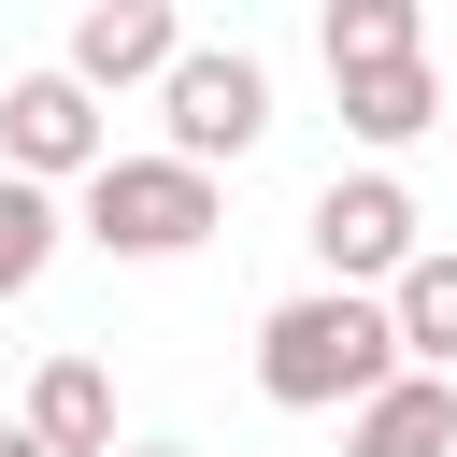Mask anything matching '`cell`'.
I'll list each match as a JSON object with an SVG mask.
<instances>
[{"instance_id":"obj_1","label":"cell","mask_w":457,"mask_h":457,"mask_svg":"<svg viewBox=\"0 0 457 457\" xmlns=\"http://www.w3.org/2000/svg\"><path fill=\"white\" fill-rule=\"evenodd\" d=\"M414 357H400V314L371 300V286H300V300H271L257 314V400L271 414H357L371 386H400Z\"/></svg>"},{"instance_id":"obj_13","label":"cell","mask_w":457,"mask_h":457,"mask_svg":"<svg viewBox=\"0 0 457 457\" xmlns=\"http://www.w3.org/2000/svg\"><path fill=\"white\" fill-rule=\"evenodd\" d=\"M0 457H43V428H29V414H0Z\"/></svg>"},{"instance_id":"obj_4","label":"cell","mask_w":457,"mask_h":457,"mask_svg":"<svg viewBox=\"0 0 457 457\" xmlns=\"http://www.w3.org/2000/svg\"><path fill=\"white\" fill-rule=\"evenodd\" d=\"M157 129H171V157L228 171V157H257V143H271V71H257L243 43H186V57H171V86H157Z\"/></svg>"},{"instance_id":"obj_8","label":"cell","mask_w":457,"mask_h":457,"mask_svg":"<svg viewBox=\"0 0 457 457\" xmlns=\"http://www.w3.org/2000/svg\"><path fill=\"white\" fill-rule=\"evenodd\" d=\"M343 129H357L371 157L428 143V129H443V71H428V57H386V71H343Z\"/></svg>"},{"instance_id":"obj_12","label":"cell","mask_w":457,"mask_h":457,"mask_svg":"<svg viewBox=\"0 0 457 457\" xmlns=\"http://www.w3.org/2000/svg\"><path fill=\"white\" fill-rule=\"evenodd\" d=\"M57 186H29V171H0V300H29L43 271H57Z\"/></svg>"},{"instance_id":"obj_11","label":"cell","mask_w":457,"mask_h":457,"mask_svg":"<svg viewBox=\"0 0 457 457\" xmlns=\"http://www.w3.org/2000/svg\"><path fill=\"white\" fill-rule=\"evenodd\" d=\"M386 314H400V357H414V371H457V243H428V257L386 286Z\"/></svg>"},{"instance_id":"obj_7","label":"cell","mask_w":457,"mask_h":457,"mask_svg":"<svg viewBox=\"0 0 457 457\" xmlns=\"http://www.w3.org/2000/svg\"><path fill=\"white\" fill-rule=\"evenodd\" d=\"M343 457H457V371H400L343 414Z\"/></svg>"},{"instance_id":"obj_3","label":"cell","mask_w":457,"mask_h":457,"mask_svg":"<svg viewBox=\"0 0 457 457\" xmlns=\"http://www.w3.org/2000/svg\"><path fill=\"white\" fill-rule=\"evenodd\" d=\"M414 228H428V214H414V186H400L386 157H371V171H328V186H314V214H300L314 271H328V286H371V300H386V286L428 257Z\"/></svg>"},{"instance_id":"obj_14","label":"cell","mask_w":457,"mask_h":457,"mask_svg":"<svg viewBox=\"0 0 457 457\" xmlns=\"http://www.w3.org/2000/svg\"><path fill=\"white\" fill-rule=\"evenodd\" d=\"M114 457H200V443H114Z\"/></svg>"},{"instance_id":"obj_5","label":"cell","mask_w":457,"mask_h":457,"mask_svg":"<svg viewBox=\"0 0 457 457\" xmlns=\"http://www.w3.org/2000/svg\"><path fill=\"white\" fill-rule=\"evenodd\" d=\"M100 157H114V114H100V86H86L71 57H43V71L0 86V171H29V186H86Z\"/></svg>"},{"instance_id":"obj_9","label":"cell","mask_w":457,"mask_h":457,"mask_svg":"<svg viewBox=\"0 0 457 457\" xmlns=\"http://www.w3.org/2000/svg\"><path fill=\"white\" fill-rule=\"evenodd\" d=\"M29 428H43V457H114V371L100 357H43L29 371Z\"/></svg>"},{"instance_id":"obj_6","label":"cell","mask_w":457,"mask_h":457,"mask_svg":"<svg viewBox=\"0 0 457 457\" xmlns=\"http://www.w3.org/2000/svg\"><path fill=\"white\" fill-rule=\"evenodd\" d=\"M171 57H186V29H171V0H71V71L114 100V86H171Z\"/></svg>"},{"instance_id":"obj_2","label":"cell","mask_w":457,"mask_h":457,"mask_svg":"<svg viewBox=\"0 0 457 457\" xmlns=\"http://www.w3.org/2000/svg\"><path fill=\"white\" fill-rule=\"evenodd\" d=\"M214 214H228V200H214V171H200V157H171V143H157V157H100V171H86V243H100V257H129V271L200 257V243H214Z\"/></svg>"},{"instance_id":"obj_10","label":"cell","mask_w":457,"mask_h":457,"mask_svg":"<svg viewBox=\"0 0 457 457\" xmlns=\"http://www.w3.org/2000/svg\"><path fill=\"white\" fill-rule=\"evenodd\" d=\"M314 43H328V86L343 71H386V57H428V0H328Z\"/></svg>"}]
</instances>
